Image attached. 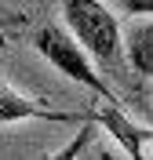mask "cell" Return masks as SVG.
<instances>
[{
	"label": "cell",
	"mask_w": 153,
	"mask_h": 160,
	"mask_svg": "<svg viewBox=\"0 0 153 160\" xmlns=\"http://www.w3.org/2000/svg\"><path fill=\"white\" fill-rule=\"evenodd\" d=\"M62 18L69 26V40L102 66H117L120 62V26L113 18V11L95 0H66L62 4Z\"/></svg>",
	"instance_id": "1"
},
{
	"label": "cell",
	"mask_w": 153,
	"mask_h": 160,
	"mask_svg": "<svg viewBox=\"0 0 153 160\" xmlns=\"http://www.w3.org/2000/svg\"><path fill=\"white\" fill-rule=\"evenodd\" d=\"M29 44L40 51V55H44V58H48L59 73H66L69 80L84 84L88 91H95L102 102H110V106H117V102H120V98H117V91L110 88V80H106V77H102V73L91 66V58H88V55H84V51L69 40V33L62 29V26H55V22H44L40 29L33 33Z\"/></svg>",
	"instance_id": "2"
},
{
	"label": "cell",
	"mask_w": 153,
	"mask_h": 160,
	"mask_svg": "<svg viewBox=\"0 0 153 160\" xmlns=\"http://www.w3.org/2000/svg\"><path fill=\"white\" fill-rule=\"evenodd\" d=\"M18 120H51V124H91L88 113H73V109H55L48 102H37L29 95L15 91L4 80L0 69V124H18Z\"/></svg>",
	"instance_id": "3"
},
{
	"label": "cell",
	"mask_w": 153,
	"mask_h": 160,
	"mask_svg": "<svg viewBox=\"0 0 153 160\" xmlns=\"http://www.w3.org/2000/svg\"><path fill=\"white\" fill-rule=\"evenodd\" d=\"M91 117V124H99L102 131H110L113 142L120 146L124 153L131 160H146V146H150V128H139V124H131V117H124L120 106H110V102H102L99 109L88 113Z\"/></svg>",
	"instance_id": "4"
},
{
	"label": "cell",
	"mask_w": 153,
	"mask_h": 160,
	"mask_svg": "<svg viewBox=\"0 0 153 160\" xmlns=\"http://www.w3.org/2000/svg\"><path fill=\"white\" fill-rule=\"evenodd\" d=\"M124 48H128V58H131V69L139 77H150L153 73V22H128V33H124Z\"/></svg>",
	"instance_id": "5"
},
{
	"label": "cell",
	"mask_w": 153,
	"mask_h": 160,
	"mask_svg": "<svg viewBox=\"0 0 153 160\" xmlns=\"http://www.w3.org/2000/svg\"><path fill=\"white\" fill-rule=\"evenodd\" d=\"M91 138H95V124H80V131H77L59 153H51V157H44V160H84V149L91 146Z\"/></svg>",
	"instance_id": "6"
}]
</instances>
